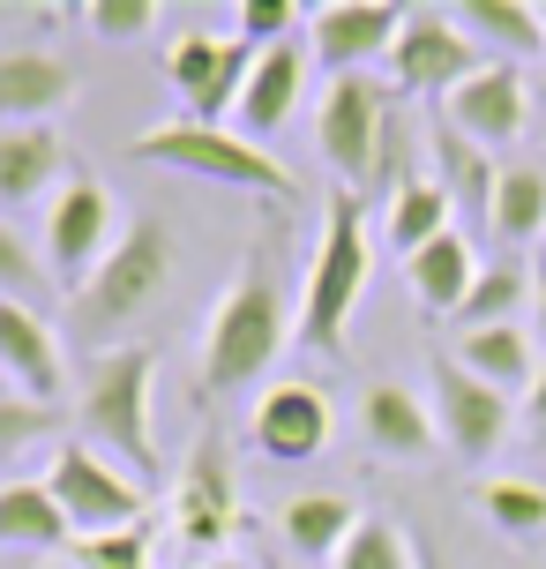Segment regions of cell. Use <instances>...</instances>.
<instances>
[{
	"mask_svg": "<svg viewBox=\"0 0 546 569\" xmlns=\"http://www.w3.org/2000/svg\"><path fill=\"white\" fill-rule=\"evenodd\" d=\"M457 23L472 30L479 46H494L509 68L532 60V53H546V8H524V0H464Z\"/></svg>",
	"mask_w": 546,
	"mask_h": 569,
	"instance_id": "484cf974",
	"label": "cell"
},
{
	"mask_svg": "<svg viewBox=\"0 0 546 569\" xmlns=\"http://www.w3.org/2000/svg\"><path fill=\"white\" fill-rule=\"evenodd\" d=\"M390 106H397V90L374 83V76H337L315 106V150L352 196H367V172H374V150H382Z\"/></svg>",
	"mask_w": 546,
	"mask_h": 569,
	"instance_id": "ba28073f",
	"label": "cell"
},
{
	"mask_svg": "<svg viewBox=\"0 0 546 569\" xmlns=\"http://www.w3.org/2000/svg\"><path fill=\"white\" fill-rule=\"evenodd\" d=\"M0 547H30V555L75 547V532H68V517H60L46 480H8L0 487Z\"/></svg>",
	"mask_w": 546,
	"mask_h": 569,
	"instance_id": "d4e9b609",
	"label": "cell"
},
{
	"mask_svg": "<svg viewBox=\"0 0 546 569\" xmlns=\"http://www.w3.org/2000/svg\"><path fill=\"white\" fill-rule=\"evenodd\" d=\"M83 23L98 38H143V30H158V0H90Z\"/></svg>",
	"mask_w": 546,
	"mask_h": 569,
	"instance_id": "e575fe53",
	"label": "cell"
},
{
	"mask_svg": "<svg viewBox=\"0 0 546 569\" xmlns=\"http://www.w3.org/2000/svg\"><path fill=\"white\" fill-rule=\"evenodd\" d=\"M173 292V232L165 218H135L120 232V248L68 292V330L90 338L98 352H120V338Z\"/></svg>",
	"mask_w": 546,
	"mask_h": 569,
	"instance_id": "7a4b0ae2",
	"label": "cell"
},
{
	"mask_svg": "<svg viewBox=\"0 0 546 569\" xmlns=\"http://www.w3.org/2000/svg\"><path fill=\"white\" fill-rule=\"evenodd\" d=\"M419 569H442V555H434V547H427V540H419Z\"/></svg>",
	"mask_w": 546,
	"mask_h": 569,
	"instance_id": "f35d334b",
	"label": "cell"
},
{
	"mask_svg": "<svg viewBox=\"0 0 546 569\" xmlns=\"http://www.w3.org/2000/svg\"><path fill=\"white\" fill-rule=\"evenodd\" d=\"M135 158L143 166H173L195 172V180H225V188H255V196H292V172L255 150L240 128H195V120H165V128H143L135 136Z\"/></svg>",
	"mask_w": 546,
	"mask_h": 569,
	"instance_id": "5b68a950",
	"label": "cell"
},
{
	"mask_svg": "<svg viewBox=\"0 0 546 569\" xmlns=\"http://www.w3.org/2000/svg\"><path fill=\"white\" fill-rule=\"evenodd\" d=\"M60 427V405H30V398H0V457H16V450H30V442H46Z\"/></svg>",
	"mask_w": 546,
	"mask_h": 569,
	"instance_id": "1f68e13d",
	"label": "cell"
},
{
	"mask_svg": "<svg viewBox=\"0 0 546 569\" xmlns=\"http://www.w3.org/2000/svg\"><path fill=\"white\" fill-rule=\"evenodd\" d=\"M232 23H240V46L270 53V46H285V38H292L300 8H292V0H240V8H232Z\"/></svg>",
	"mask_w": 546,
	"mask_h": 569,
	"instance_id": "d6a6232c",
	"label": "cell"
},
{
	"mask_svg": "<svg viewBox=\"0 0 546 569\" xmlns=\"http://www.w3.org/2000/svg\"><path fill=\"white\" fill-rule=\"evenodd\" d=\"M487 232H494V240H509V248H524V240H546V172H539V166H502Z\"/></svg>",
	"mask_w": 546,
	"mask_h": 569,
	"instance_id": "83f0119b",
	"label": "cell"
},
{
	"mask_svg": "<svg viewBox=\"0 0 546 569\" xmlns=\"http://www.w3.org/2000/svg\"><path fill=\"white\" fill-rule=\"evenodd\" d=\"M404 16L412 8H390V0H322V8H307V53L330 68V83L367 76L374 60L397 53Z\"/></svg>",
	"mask_w": 546,
	"mask_h": 569,
	"instance_id": "8fae6325",
	"label": "cell"
},
{
	"mask_svg": "<svg viewBox=\"0 0 546 569\" xmlns=\"http://www.w3.org/2000/svg\"><path fill=\"white\" fill-rule=\"evenodd\" d=\"M46 487H53V502H60V517H68L75 540H105V532L150 525L143 517V480H128L113 457H98L90 442H60Z\"/></svg>",
	"mask_w": 546,
	"mask_h": 569,
	"instance_id": "52a82bcc",
	"label": "cell"
},
{
	"mask_svg": "<svg viewBox=\"0 0 546 569\" xmlns=\"http://www.w3.org/2000/svg\"><path fill=\"white\" fill-rule=\"evenodd\" d=\"M532 308H539V345H546V270H539V284H532Z\"/></svg>",
	"mask_w": 546,
	"mask_h": 569,
	"instance_id": "74e56055",
	"label": "cell"
},
{
	"mask_svg": "<svg viewBox=\"0 0 546 569\" xmlns=\"http://www.w3.org/2000/svg\"><path fill=\"white\" fill-rule=\"evenodd\" d=\"M360 427H367L374 457H434L442 427H434V405L404 382H367L360 398Z\"/></svg>",
	"mask_w": 546,
	"mask_h": 569,
	"instance_id": "d6986e66",
	"label": "cell"
},
{
	"mask_svg": "<svg viewBox=\"0 0 546 569\" xmlns=\"http://www.w3.org/2000/svg\"><path fill=\"white\" fill-rule=\"evenodd\" d=\"M38 284H46V262L16 240V226H0V300H23V308H30Z\"/></svg>",
	"mask_w": 546,
	"mask_h": 569,
	"instance_id": "d590c367",
	"label": "cell"
},
{
	"mask_svg": "<svg viewBox=\"0 0 546 569\" xmlns=\"http://www.w3.org/2000/svg\"><path fill=\"white\" fill-rule=\"evenodd\" d=\"M307 46H270V53H255V76H247V98H240V113H232V128L255 142H270V136H285V120L300 113V90H307Z\"/></svg>",
	"mask_w": 546,
	"mask_h": 569,
	"instance_id": "ac0fdd59",
	"label": "cell"
},
{
	"mask_svg": "<svg viewBox=\"0 0 546 569\" xmlns=\"http://www.w3.org/2000/svg\"><path fill=\"white\" fill-rule=\"evenodd\" d=\"M517 308H524V262H487L472 300L457 308V330H502V322H517Z\"/></svg>",
	"mask_w": 546,
	"mask_h": 569,
	"instance_id": "f1b7e54d",
	"label": "cell"
},
{
	"mask_svg": "<svg viewBox=\"0 0 546 569\" xmlns=\"http://www.w3.org/2000/svg\"><path fill=\"white\" fill-rule=\"evenodd\" d=\"M434 427H442V442L457 457H494L502 450V435H509V398L494 390V382H479L472 368H457V352H434Z\"/></svg>",
	"mask_w": 546,
	"mask_h": 569,
	"instance_id": "4fadbf2b",
	"label": "cell"
},
{
	"mask_svg": "<svg viewBox=\"0 0 546 569\" xmlns=\"http://www.w3.org/2000/svg\"><path fill=\"white\" fill-rule=\"evenodd\" d=\"M457 368H472L479 382H494L502 398H532V382H539V345H532V330H524V322H502V330H464Z\"/></svg>",
	"mask_w": 546,
	"mask_h": 569,
	"instance_id": "603a6c76",
	"label": "cell"
},
{
	"mask_svg": "<svg viewBox=\"0 0 546 569\" xmlns=\"http://www.w3.org/2000/svg\"><path fill=\"white\" fill-rule=\"evenodd\" d=\"M247 435H255V450L270 457V465H307V457H322V442H330V398H322L315 382H277V390L255 398Z\"/></svg>",
	"mask_w": 546,
	"mask_h": 569,
	"instance_id": "9a60e30c",
	"label": "cell"
},
{
	"mask_svg": "<svg viewBox=\"0 0 546 569\" xmlns=\"http://www.w3.org/2000/svg\"><path fill=\"white\" fill-rule=\"evenodd\" d=\"M83 569H150V525L135 532H105V540H75L68 547Z\"/></svg>",
	"mask_w": 546,
	"mask_h": 569,
	"instance_id": "836d02e7",
	"label": "cell"
},
{
	"mask_svg": "<svg viewBox=\"0 0 546 569\" xmlns=\"http://www.w3.org/2000/svg\"><path fill=\"white\" fill-rule=\"evenodd\" d=\"M202 569H247V562H240V555H218V562H202Z\"/></svg>",
	"mask_w": 546,
	"mask_h": 569,
	"instance_id": "ab89813d",
	"label": "cell"
},
{
	"mask_svg": "<svg viewBox=\"0 0 546 569\" xmlns=\"http://www.w3.org/2000/svg\"><path fill=\"white\" fill-rule=\"evenodd\" d=\"M532 98H539V90L524 83V68L487 60L464 90L442 98V120H449L464 142H479V150H509V142L524 136V120H532Z\"/></svg>",
	"mask_w": 546,
	"mask_h": 569,
	"instance_id": "5bb4252c",
	"label": "cell"
},
{
	"mask_svg": "<svg viewBox=\"0 0 546 569\" xmlns=\"http://www.w3.org/2000/svg\"><path fill=\"white\" fill-rule=\"evenodd\" d=\"M0 382H8V375H0ZM0 398H8V390H0Z\"/></svg>",
	"mask_w": 546,
	"mask_h": 569,
	"instance_id": "b9f144b4",
	"label": "cell"
},
{
	"mask_svg": "<svg viewBox=\"0 0 546 569\" xmlns=\"http://www.w3.org/2000/svg\"><path fill=\"white\" fill-rule=\"evenodd\" d=\"M479 248L464 240V232H442L434 248H419V256H404V284H412V300L427 315H442V322H457V308L472 300V284H479Z\"/></svg>",
	"mask_w": 546,
	"mask_h": 569,
	"instance_id": "ffe728a7",
	"label": "cell"
},
{
	"mask_svg": "<svg viewBox=\"0 0 546 569\" xmlns=\"http://www.w3.org/2000/svg\"><path fill=\"white\" fill-rule=\"evenodd\" d=\"M75 106V68L60 53H0V128H53V113Z\"/></svg>",
	"mask_w": 546,
	"mask_h": 569,
	"instance_id": "e0dca14e",
	"label": "cell"
},
{
	"mask_svg": "<svg viewBox=\"0 0 546 569\" xmlns=\"http://www.w3.org/2000/svg\"><path fill=\"white\" fill-rule=\"evenodd\" d=\"M479 510L494 517V532H509V540H539V532H546V487L539 480H487V487H479Z\"/></svg>",
	"mask_w": 546,
	"mask_h": 569,
	"instance_id": "f546056e",
	"label": "cell"
},
{
	"mask_svg": "<svg viewBox=\"0 0 546 569\" xmlns=\"http://www.w3.org/2000/svg\"><path fill=\"white\" fill-rule=\"evenodd\" d=\"M442 232H457V202L442 196V180H412L397 202H382V240H390L397 256H419Z\"/></svg>",
	"mask_w": 546,
	"mask_h": 569,
	"instance_id": "4316f807",
	"label": "cell"
},
{
	"mask_svg": "<svg viewBox=\"0 0 546 569\" xmlns=\"http://www.w3.org/2000/svg\"><path fill=\"white\" fill-rule=\"evenodd\" d=\"M374 270V226H367V196H337L322 202V240H315V270H307V300H300V345L315 360H337L352 330V308L367 292Z\"/></svg>",
	"mask_w": 546,
	"mask_h": 569,
	"instance_id": "3957f363",
	"label": "cell"
},
{
	"mask_svg": "<svg viewBox=\"0 0 546 569\" xmlns=\"http://www.w3.org/2000/svg\"><path fill=\"white\" fill-rule=\"evenodd\" d=\"M300 338V315H285V292H277V262L270 248H247L240 278L218 292L210 308V330H202V390H247L277 368V352Z\"/></svg>",
	"mask_w": 546,
	"mask_h": 569,
	"instance_id": "6da1fadb",
	"label": "cell"
},
{
	"mask_svg": "<svg viewBox=\"0 0 546 569\" xmlns=\"http://www.w3.org/2000/svg\"><path fill=\"white\" fill-rule=\"evenodd\" d=\"M68 142L60 128H0V202H38L46 188H68Z\"/></svg>",
	"mask_w": 546,
	"mask_h": 569,
	"instance_id": "7402d4cb",
	"label": "cell"
},
{
	"mask_svg": "<svg viewBox=\"0 0 546 569\" xmlns=\"http://www.w3.org/2000/svg\"><path fill=\"white\" fill-rule=\"evenodd\" d=\"M113 188L105 180H83V172H68V188L46 202V262H53V278L75 292V284L98 270V262L113 256Z\"/></svg>",
	"mask_w": 546,
	"mask_h": 569,
	"instance_id": "7c38bea8",
	"label": "cell"
},
{
	"mask_svg": "<svg viewBox=\"0 0 546 569\" xmlns=\"http://www.w3.org/2000/svg\"><path fill=\"white\" fill-rule=\"evenodd\" d=\"M532 90H539V98H546V83H532Z\"/></svg>",
	"mask_w": 546,
	"mask_h": 569,
	"instance_id": "60d3db41",
	"label": "cell"
},
{
	"mask_svg": "<svg viewBox=\"0 0 546 569\" xmlns=\"http://www.w3.org/2000/svg\"><path fill=\"white\" fill-rule=\"evenodd\" d=\"M277 532H285L292 555H307V562H337L345 540L360 532V502H352V495H330V487H307V495H292L285 510H277Z\"/></svg>",
	"mask_w": 546,
	"mask_h": 569,
	"instance_id": "44dd1931",
	"label": "cell"
},
{
	"mask_svg": "<svg viewBox=\"0 0 546 569\" xmlns=\"http://www.w3.org/2000/svg\"><path fill=\"white\" fill-rule=\"evenodd\" d=\"M479 68H487L479 38L457 23V8H412L397 53H390V90H404V98H449Z\"/></svg>",
	"mask_w": 546,
	"mask_h": 569,
	"instance_id": "9c48e42d",
	"label": "cell"
},
{
	"mask_svg": "<svg viewBox=\"0 0 546 569\" xmlns=\"http://www.w3.org/2000/svg\"><path fill=\"white\" fill-rule=\"evenodd\" d=\"M173 90L188 120L195 128H225L240 113V98H247V76H255V46H240V38H218V30H188L173 46Z\"/></svg>",
	"mask_w": 546,
	"mask_h": 569,
	"instance_id": "30bf717a",
	"label": "cell"
},
{
	"mask_svg": "<svg viewBox=\"0 0 546 569\" xmlns=\"http://www.w3.org/2000/svg\"><path fill=\"white\" fill-rule=\"evenodd\" d=\"M150 382H158V345H120V352H98L83 398H75V427H83V442L98 457H113L128 480H158Z\"/></svg>",
	"mask_w": 546,
	"mask_h": 569,
	"instance_id": "277c9868",
	"label": "cell"
},
{
	"mask_svg": "<svg viewBox=\"0 0 546 569\" xmlns=\"http://www.w3.org/2000/svg\"><path fill=\"white\" fill-rule=\"evenodd\" d=\"M0 375H8L16 398H30V405H60V390H68L60 338L46 330V315L23 308V300H0Z\"/></svg>",
	"mask_w": 546,
	"mask_h": 569,
	"instance_id": "2e32d148",
	"label": "cell"
},
{
	"mask_svg": "<svg viewBox=\"0 0 546 569\" xmlns=\"http://www.w3.org/2000/svg\"><path fill=\"white\" fill-rule=\"evenodd\" d=\"M337 569H419V540L397 532L390 517H360V532L345 540Z\"/></svg>",
	"mask_w": 546,
	"mask_h": 569,
	"instance_id": "4dcf8cb0",
	"label": "cell"
},
{
	"mask_svg": "<svg viewBox=\"0 0 546 569\" xmlns=\"http://www.w3.org/2000/svg\"><path fill=\"white\" fill-rule=\"evenodd\" d=\"M524 427H532V442H546V368L532 382V398H524Z\"/></svg>",
	"mask_w": 546,
	"mask_h": 569,
	"instance_id": "8d00e7d4",
	"label": "cell"
},
{
	"mask_svg": "<svg viewBox=\"0 0 546 569\" xmlns=\"http://www.w3.org/2000/svg\"><path fill=\"white\" fill-rule=\"evenodd\" d=\"M434 180H442V196L457 202L472 226H487V218H494V180H502V166H494L479 142H464L449 120L434 128Z\"/></svg>",
	"mask_w": 546,
	"mask_h": 569,
	"instance_id": "cb8c5ba5",
	"label": "cell"
},
{
	"mask_svg": "<svg viewBox=\"0 0 546 569\" xmlns=\"http://www.w3.org/2000/svg\"><path fill=\"white\" fill-rule=\"evenodd\" d=\"M240 532V480H232V450L218 427H202L173 480V540L202 562H218L225 540Z\"/></svg>",
	"mask_w": 546,
	"mask_h": 569,
	"instance_id": "8992f818",
	"label": "cell"
}]
</instances>
